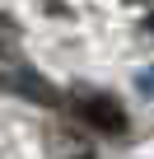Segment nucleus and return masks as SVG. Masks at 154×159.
<instances>
[{
    "label": "nucleus",
    "mask_w": 154,
    "mask_h": 159,
    "mask_svg": "<svg viewBox=\"0 0 154 159\" xmlns=\"http://www.w3.org/2000/svg\"><path fill=\"white\" fill-rule=\"evenodd\" d=\"M75 112H80V122H89L103 136H131V117H126L121 98H112L103 89H80L75 94Z\"/></svg>",
    "instance_id": "obj_1"
},
{
    "label": "nucleus",
    "mask_w": 154,
    "mask_h": 159,
    "mask_svg": "<svg viewBox=\"0 0 154 159\" xmlns=\"http://www.w3.org/2000/svg\"><path fill=\"white\" fill-rule=\"evenodd\" d=\"M0 84H10L14 94H24V98H33V103H61L56 98V89L47 84V80L33 70V66H24L19 56H10V47L0 42Z\"/></svg>",
    "instance_id": "obj_2"
},
{
    "label": "nucleus",
    "mask_w": 154,
    "mask_h": 159,
    "mask_svg": "<svg viewBox=\"0 0 154 159\" xmlns=\"http://www.w3.org/2000/svg\"><path fill=\"white\" fill-rule=\"evenodd\" d=\"M126 5H149V0H126Z\"/></svg>",
    "instance_id": "obj_3"
}]
</instances>
